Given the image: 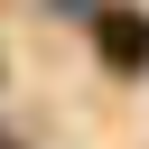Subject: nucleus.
Instances as JSON below:
<instances>
[{
  "label": "nucleus",
  "instance_id": "obj_1",
  "mask_svg": "<svg viewBox=\"0 0 149 149\" xmlns=\"http://www.w3.org/2000/svg\"><path fill=\"white\" fill-rule=\"evenodd\" d=\"M93 47H102V65H121V74H140V65H149V19H140V9H102V28H93Z\"/></svg>",
  "mask_w": 149,
  "mask_h": 149
}]
</instances>
